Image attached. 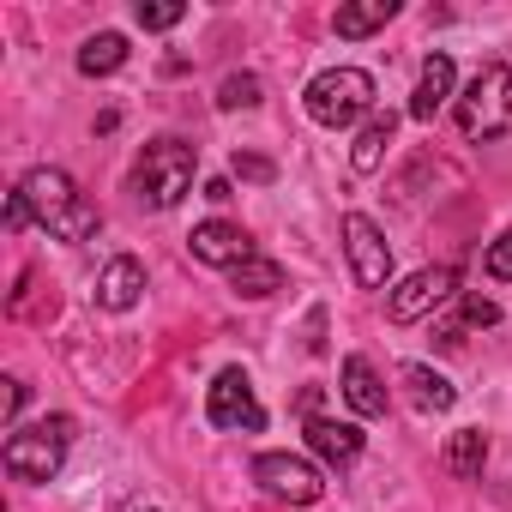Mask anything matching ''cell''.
<instances>
[{
  "label": "cell",
  "instance_id": "2",
  "mask_svg": "<svg viewBox=\"0 0 512 512\" xmlns=\"http://www.w3.org/2000/svg\"><path fill=\"white\" fill-rule=\"evenodd\" d=\"M302 103H308V121L338 133V127H356L362 115H374V79L362 67H326L308 79Z\"/></svg>",
  "mask_w": 512,
  "mask_h": 512
},
{
  "label": "cell",
  "instance_id": "7",
  "mask_svg": "<svg viewBox=\"0 0 512 512\" xmlns=\"http://www.w3.org/2000/svg\"><path fill=\"white\" fill-rule=\"evenodd\" d=\"M344 253H350V272H356L362 290H386V278H392V247H386V235H380L374 217H362V211L344 217Z\"/></svg>",
  "mask_w": 512,
  "mask_h": 512
},
{
  "label": "cell",
  "instance_id": "19",
  "mask_svg": "<svg viewBox=\"0 0 512 512\" xmlns=\"http://www.w3.org/2000/svg\"><path fill=\"white\" fill-rule=\"evenodd\" d=\"M482 464H488V434H482V428H458V434L446 440V470H452L458 482H476Z\"/></svg>",
  "mask_w": 512,
  "mask_h": 512
},
{
  "label": "cell",
  "instance_id": "3",
  "mask_svg": "<svg viewBox=\"0 0 512 512\" xmlns=\"http://www.w3.org/2000/svg\"><path fill=\"white\" fill-rule=\"evenodd\" d=\"M73 416H43L37 428H19L7 440V476L13 482H55L61 464H67V446H73Z\"/></svg>",
  "mask_w": 512,
  "mask_h": 512
},
{
  "label": "cell",
  "instance_id": "28",
  "mask_svg": "<svg viewBox=\"0 0 512 512\" xmlns=\"http://www.w3.org/2000/svg\"><path fill=\"white\" fill-rule=\"evenodd\" d=\"M19 410H25V380H7V428L19 434Z\"/></svg>",
  "mask_w": 512,
  "mask_h": 512
},
{
  "label": "cell",
  "instance_id": "11",
  "mask_svg": "<svg viewBox=\"0 0 512 512\" xmlns=\"http://www.w3.org/2000/svg\"><path fill=\"white\" fill-rule=\"evenodd\" d=\"M338 386H344V404H350L356 416H386V380L374 374L368 356H344Z\"/></svg>",
  "mask_w": 512,
  "mask_h": 512
},
{
  "label": "cell",
  "instance_id": "21",
  "mask_svg": "<svg viewBox=\"0 0 512 512\" xmlns=\"http://www.w3.org/2000/svg\"><path fill=\"white\" fill-rule=\"evenodd\" d=\"M97 229H103V211H97V205H85V199H79L67 217H55V223H49V235H55V241H91Z\"/></svg>",
  "mask_w": 512,
  "mask_h": 512
},
{
  "label": "cell",
  "instance_id": "12",
  "mask_svg": "<svg viewBox=\"0 0 512 512\" xmlns=\"http://www.w3.org/2000/svg\"><path fill=\"white\" fill-rule=\"evenodd\" d=\"M139 290H145V266L133 260V253H115V260L103 266V278H97V308L127 314L139 302Z\"/></svg>",
  "mask_w": 512,
  "mask_h": 512
},
{
  "label": "cell",
  "instance_id": "20",
  "mask_svg": "<svg viewBox=\"0 0 512 512\" xmlns=\"http://www.w3.org/2000/svg\"><path fill=\"white\" fill-rule=\"evenodd\" d=\"M121 61H127V37H121V31H97V37H85V49H79V73H85V79H109Z\"/></svg>",
  "mask_w": 512,
  "mask_h": 512
},
{
  "label": "cell",
  "instance_id": "18",
  "mask_svg": "<svg viewBox=\"0 0 512 512\" xmlns=\"http://www.w3.org/2000/svg\"><path fill=\"white\" fill-rule=\"evenodd\" d=\"M229 284H235V296H247V302H266V296L284 290V266L266 260V253H253V260H241V266L229 272Z\"/></svg>",
  "mask_w": 512,
  "mask_h": 512
},
{
  "label": "cell",
  "instance_id": "10",
  "mask_svg": "<svg viewBox=\"0 0 512 512\" xmlns=\"http://www.w3.org/2000/svg\"><path fill=\"white\" fill-rule=\"evenodd\" d=\"M19 193H25V205H31V217L49 229L55 217H67L73 205H79V187H73V175L67 169H55V163H43V169H31L25 181H19Z\"/></svg>",
  "mask_w": 512,
  "mask_h": 512
},
{
  "label": "cell",
  "instance_id": "23",
  "mask_svg": "<svg viewBox=\"0 0 512 512\" xmlns=\"http://www.w3.org/2000/svg\"><path fill=\"white\" fill-rule=\"evenodd\" d=\"M253 103H260V79L253 73H229L217 85V109H253Z\"/></svg>",
  "mask_w": 512,
  "mask_h": 512
},
{
  "label": "cell",
  "instance_id": "17",
  "mask_svg": "<svg viewBox=\"0 0 512 512\" xmlns=\"http://www.w3.org/2000/svg\"><path fill=\"white\" fill-rule=\"evenodd\" d=\"M398 380L410 386V404H416V410H434V416H440V410H452V404H458L452 380H446V374H434L428 362H410V368H404Z\"/></svg>",
  "mask_w": 512,
  "mask_h": 512
},
{
  "label": "cell",
  "instance_id": "8",
  "mask_svg": "<svg viewBox=\"0 0 512 512\" xmlns=\"http://www.w3.org/2000/svg\"><path fill=\"white\" fill-rule=\"evenodd\" d=\"M452 296H458V272H452V266H422V272H410V278L386 296V314H392L398 326H410V320L434 314V308L452 302Z\"/></svg>",
  "mask_w": 512,
  "mask_h": 512
},
{
  "label": "cell",
  "instance_id": "26",
  "mask_svg": "<svg viewBox=\"0 0 512 512\" xmlns=\"http://www.w3.org/2000/svg\"><path fill=\"white\" fill-rule=\"evenodd\" d=\"M235 175H241V181H272L278 163H272V157H253V151H235Z\"/></svg>",
  "mask_w": 512,
  "mask_h": 512
},
{
  "label": "cell",
  "instance_id": "25",
  "mask_svg": "<svg viewBox=\"0 0 512 512\" xmlns=\"http://www.w3.org/2000/svg\"><path fill=\"white\" fill-rule=\"evenodd\" d=\"M488 278H500V284H512V229L500 235V241H488Z\"/></svg>",
  "mask_w": 512,
  "mask_h": 512
},
{
  "label": "cell",
  "instance_id": "9",
  "mask_svg": "<svg viewBox=\"0 0 512 512\" xmlns=\"http://www.w3.org/2000/svg\"><path fill=\"white\" fill-rule=\"evenodd\" d=\"M187 247H193L199 266H223V272H235L241 260H253V235H247L241 223H229V217H205V223L187 235Z\"/></svg>",
  "mask_w": 512,
  "mask_h": 512
},
{
  "label": "cell",
  "instance_id": "22",
  "mask_svg": "<svg viewBox=\"0 0 512 512\" xmlns=\"http://www.w3.org/2000/svg\"><path fill=\"white\" fill-rule=\"evenodd\" d=\"M133 19H139V31H175L187 19V7H181V0H139Z\"/></svg>",
  "mask_w": 512,
  "mask_h": 512
},
{
  "label": "cell",
  "instance_id": "13",
  "mask_svg": "<svg viewBox=\"0 0 512 512\" xmlns=\"http://www.w3.org/2000/svg\"><path fill=\"white\" fill-rule=\"evenodd\" d=\"M452 85H458L452 55H428V61H422V85H416V97H410V121H434V115L446 109Z\"/></svg>",
  "mask_w": 512,
  "mask_h": 512
},
{
  "label": "cell",
  "instance_id": "16",
  "mask_svg": "<svg viewBox=\"0 0 512 512\" xmlns=\"http://www.w3.org/2000/svg\"><path fill=\"white\" fill-rule=\"evenodd\" d=\"M392 19H398V0H350V7H338V13H332V31L356 43V37L386 31Z\"/></svg>",
  "mask_w": 512,
  "mask_h": 512
},
{
  "label": "cell",
  "instance_id": "6",
  "mask_svg": "<svg viewBox=\"0 0 512 512\" xmlns=\"http://www.w3.org/2000/svg\"><path fill=\"white\" fill-rule=\"evenodd\" d=\"M253 482H260L272 500H290V506H314L326 494V476L296 452H260L253 458Z\"/></svg>",
  "mask_w": 512,
  "mask_h": 512
},
{
  "label": "cell",
  "instance_id": "27",
  "mask_svg": "<svg viewBox=\"0 0 512 512\" xmlns=\"http://www.w3.org/2000/svg\"><path fill=\"white\" fill-rule=\"evenodd\" d=\"M25 223H37V217H31V205H25V193L13 187V193H7V229H25Z\"/></svg>",
  "mask_w": 512,
  "mask_h": 512
},
{
  "label": "cell",
  "instance_id": "1",
  "mask_svg": "<svg viewBox=\"0 0 512 512\" xmlns=\"http://www.w3.org/2000/svg\"><path fill=\"white\" fill-rule=\"evenodd\" d=\"M193 175H199V145H187V139H151L139 151V163H133V193L151 211H175L193 193Z\"/></svg>",
  "mask_w": 512,
  "mask_h": 512
},
{
  "label": "cell",
  "instance_id": "5",
  "mask_svg": "<svg viewBox=\"0 0 512 512\" xmlns=\"http://www.w3.org/2000/svg\"><path fill=\"white\" fill-rule=\"evenodd\" d=\"M205 416H211V428H223V434H260V428H266V410H260L253 380H247L241 368H223V374L211 380Z\"/></svg>",
  "mask_w": 512,
  "mask_h": 512
},
{
  "label": "cell",
  "instance_id": "15",
  "mask_svg": "<svg viewBox=\"0 0 512 512\" xmlns=\"http://www.w3.org/2000/svg\"><path fill=\"white\" fill-rule=\"evenodd\" d=\"M392 133H398V115H392V109H374V115L362 121L356 145H350V169H356V175H374V169L386 163V145H392Z\"/></svg>",
  "mask_w": 512,
  "mask_h": 512
},
{
  "label": "cell",
  "instance_id": "29",
  "mask_svg": "<svg viewBox=\"0 0 512 512\" xmlns=\"http://www.w3.org/2000/svg\"><path fill=\"white\" fill-rule=\"evenodd\" d=\"M205 199H217V205H223V199H235V187H229V181H205Z\"/></svg>",
  "mask_w": 512,
  "mask_h": 512
},
{
  "label": "cell",
  "instance_id": "24",
  "mask_svg": "<svg viewBox=\"0 0 512 512\" xmlns=\"http://www.w3.org/2000/svg\"><path fill=\"white\" fill-rule=\"evenodd\" d=\"M494 320H500V308L488 296H458V326H494Z\"/></svg>",
  "mask_w": 512,
  "mask_h": 512
},
{
  "label": "cell",
  "instance_id": "4",
  "mask_svg": "<svg viewBox=\"0 0 512 512\" xmlns=\"http://www.w3.org/2000/svg\"><path fill=\"white\" fill-rule=\"evenodd\" d=\"M458 127L470 139H494L512 127V67H488L470 79V91L458 103Z\"/></svg>",
  "mask_w": 512,
  "mask_h": 512
},
{
  "label": "cell",
  "instance_id": "14",
  "mask_svg": "<svg viewBox=\"0 0 512 512\" xmlns=\"http://www.w3.org/2000/svg\"><path fill=\"white\" fill-rule=\"evenodd\" d=\"M308 446L326 458V464H356L362 458V428L356 422H332V416H308Z\"/></svg>",
  "mask_w": 512,
  "mask_h": 512
},
{
  "label": "cell",
  "instance_id": "30",
  "mask_svg": "<svg viewBox=\"0 0 512 512\" xmlns=\"http://www.w3.org/2000/svg\"><path fill=\"white\" fill-rule=\"evenodd\" d=\"M133 512H157V506H133Z\"/></svg>",
  "mask_w": 512,
  "mask_h": 512
}]
</instances>
